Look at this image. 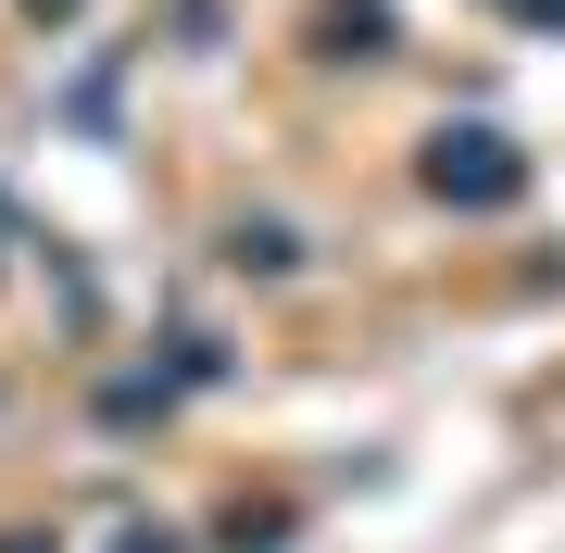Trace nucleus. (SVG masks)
Segmentation results:
<instances>
[{"label": "nucleus", "instance_id": "1", "mask_svg": "<svg viewBox=\"0 0 565 553\" xmlns=\"http://www.w3.org/2000/svg\"><path fill=\"white\" fill-rule=\"evenodd\" d=\"M427 189H440V202H515V189H527V164L490 139V126H452V139L427 151Z\"/></svg>", "mask_w": 565, "mask_h": 553}]
</instances>
